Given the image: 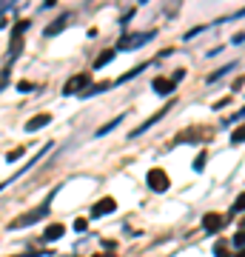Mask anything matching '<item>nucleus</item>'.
<instances>
[{
  "label": "nucleus",
  "instance_id": "nucleus-1",
  "mask_svg": "<svg viewBox=\"0 0 245 257\" xmlns=\"http://www.w3.org/2000/svg\"><path fill=\"white\" fill-rule=\"evenodd\" d=\"M54 192H57V189H54ZM54 192L49 194V200L43 203V206H40V209L26 211V214H20V217H14V220L9 223V229L14 232V229H23V226H35V223H40V220H43V217L49 214V211H51V197H54Z\"/></svg>",
  "mask_w": 245,
  "mask_h": 257
},
{
  "label": "nucleus",
  "instance_id": "nucleus-2",
  "mask_svg": "<svg viewBox=\"0 0 245 257\" xmlns=\"http://www.w3.org/2000/svg\"><path fill=\"white\" fill-rule=\"evenodd\" d=\"M151 37H154V32H146V35L134 32V35L120 37V40H117V49H120V52H131V49H140V46H146V43H148Z\"/></svg>",
  "mask_w": 245,
  "mask_h": 257
},
{
  "label": "nucleus",
  "instance_id": "nucleus-3",
  "mask_svg": "<svg viewBox=\"0 0 245 257\" xmlns=\"http://www.w3.org/2000/svg\"><path fill=\"white\" fill-rule=\"evenodd\" d=\"M49 152H51V143H49V146H43V149H40V152H37L35 157H32V160H29V163H26L23 169H20V172H14V175L9 177V180H3V183H0V192H3V189H6V186H12V183H14V180H17V177H23L26 172H29V169H32V166H35V163H40V160H43V157H46Z\"/></svg>",
  "mask_w": 245,
  "mask_h": 257
},
{
  "label": "nucleus",
  "instance_id": "nucleus-4",
  "mask_svg": "<svg viewBox=\"0 0 245 257\" xmlns=\"http://www.w3.org/2000/svg\"><path fill=\"white\" fill-rule=\"evenodd\" d=\"M146 183L151 186V192H168V186H171V180H168V175H165L163 169H151L146 175Z\"/></svg>",
  "mask_w": 245,
  "mask_h": 257
},
{
  "label": "nucleus",
  "instance_id": "nucleus-5",
  "mask_svg": "<svg viewBox=\"0 0 245 257\" xmlns=\"http://www.w3.org/2000/svg\"><path fill=\"white\" fill-rule=\"evenodd\" d=\"M89 86H92V77H89V74H77V77H71V80L63 86V94H69V97L71 94H77V97H80Z\"/></svg>",
  "mask_w": 245,
  "mask_h": 257
},
{
  "label": "nucleus",
  "instance_id": "nucleus-6",
  "mask_svg": "<svg viewBox=\"0 0 245 257\" xmlns=\"http://www.w3.org/2000/svg\"><path fill=\"white\" fill-rule=\"evenodd\" d=\"M26 29H29V20H17V23H14L12 43H9V55H12V58H17V52H20V40H23Z\"/></svg>",
  "mask_w": 245,
  "mask_h": 257
},
{
  "label": "nucleus",
  "instance_id": "nucleus-7",
  "mask_svg": "<svg viewBox=\"0 0 245 257\" xmlns=\"http://www.w3.org/2000/svg\"><path fill=\"white\" fill-rule=\"evenodd\" d=\"M168 109H171V103H168V106H163V112H157V115H151V117H148V120H146V123L140 126V128H134V131H131V140H134V137H140L143 131H148V128L154 126V123H160V120H163V117L168 115Z\"/></svg>",
  "mask_w": 245,
  "mask_h": 257
},
{
  "label": "nucleus",
  "instance_id": "nucleus-8",
  "mask_svg": "<svg viewBox=\"0 0 245 257\" xmlns=\"http://www.w3.org/2000/svg\"><path fill=\"white\" fill-rule=\"evenodd\" d=\"M49 123H51V115H35L29 123H26V134H35V131H40V128H46Z\"/></svg>",
  "mask_w": 245,
  "mask_h": 257
},
{
  "label": "nucleus",
  "instance_id": "nucleus-9",
  "mask_svg": "<svg viewBox=\"0 0 245 257\" xmlns=\"http://www.w3.org/2000/svg\"><path fill=\"white\" fill-rule=\"evenodd\" d=\"M117 209V203L114 197H103L100 203H94V209H92V217H103V214H108V211H114Z\"/></svg>",
  "mask_w": 245,
  "mask_h": 257
},
{
  "label": "nucleus",
  "instance_id": "nucleus-10",
  "mask_svg": "<svg viewBox=\"0 0 245 257\" xmlns=\"http://www.w3.org/2000/svg\"><path fill=\"white\" fill-rule=\"evenodd\" d=\"M222 226H225V217H222V214H205V217H202V229H205V232H220Z\"/></svg>",
  "mask_w": 245,
  "mask_h": 257
},
{
  "label": "nucleus",
  "instance_id": "nucleus-11",
  "mask_svg": "<svg viewBox=\"0 0 245 257\" xmlns=\"http://www.w3.org/2000/svg\"><path fill=\"white\" fill-rule=\"evenodd\" d=\"M151 89L157 94H171V92H174V83L165 80V77H154V80H151Z\"/></svg>",
  "mask_w": 245,
  "mask_h": 257
},
{
  "label": "nucleus",
  "instance_id": "nucleus-12",
  "mask_svg": "<svg viewBox=\"0 0 245 257\" xmlns=\"http://www.w3.org/2000/svg\"><path fill=\"white\" fill-rule=\"evenodd\" d=\"M63 232H66V229H63L60 223H54V226H49L46 232H43V240H46V243H54V240L63 237Z\"/></svg>",
  "mask_w": 245,
  "mask_h": 257
},
{
  "label": "nucleus",
  "instance_id": "nucleus-13",
  "mask_svg": "<svg viewBox=\"0 0 245 257\" xmlns=\"http://www.w3.org/2000/svg\"><path fill=\"white\" fill-rule=\"evenodd\" d=\"M66 23H69V14H63V17H57V20H54V23H51V26L46 29V37H54V35H60V32L66 29Z\"/></svg>",
  "mask_w": 245,
  "mask_h": 257
},
{
  "label": "nucleus",
  "instance_id": "nucleus-14",
  "mask_svg": "<svg viewBox=\"0 0 245 257\" xmlns=\"http://www.w3.org/2000/svg\"><path fill=\"white\" fill-rule=\"evenodd\" d=\"M214 255L217 257H231V243H228V240H217V243H214Z\"/></svg>",
  "mask_w": 245,
  "mask_h": 257
},
{
  "label": "nucleus",
  "instance_id": "nucleus-15",
  "mask_svg": "<svg viewBox=\"0 0 245 257\" xmlns=\"http://www.w3.org/2000/svg\"><path fill=\"white\" fill-rule=\"evenodd\" d=\"M114 55H117V49H108V52H103V55L97 58V63H94V71H97V69H103L105 63H111V60H114Z\"/></svg>",
  "mask_w": 245,
  "mask_h": 257
},
{
  "label": "nucleus",
  "instance_id": "nucleus-16",
  "mask_svg": "<svg viewBox=\"0 0 245 257\" xmlns=\"http://www.w3.org/2000/svg\"><path fill=\"white\" fill-rule=\"evenodd\" d=\"M108 86H111V83H94V86H89V89H86V92L80 94V97H94V94L105 92V89H108Z\"/></svg>",
  "mask_w": 245,
  "mask_h": 257
},
{
  "label": "nucleus",
  "instance_id": "nucleus-17",
  "mask_svg": "<svg viewBox=\"0 0 245 257\" xmlns=\"http://www.w3.org/2000/svg\"><path fill=\"white\" fill-rule=\"evenodd\" d=\"M231 143H234V146L245 143V123H243L240 128H234V131H231Z\"/></svg>",
  "mask_w": 245,
  "mask_h": 257
},
{
  "label": "nucleus",
  "instance_id": "nucleus-18",
  "mask_svg": "<svg viewBox=\"0 0 245 257\" xmlns=\"http://www.w3.org/2000/svg\"><path fill=\"white\" fill-rule=\"evenodd\" d=\"M26 154V146H17V149H12V152L6 154V163H14V160H20Z\"/></svg>",
  "mask_w": 245,
  "mask_h": 257
},
{
  "label": "nucleus",
  "instance_id": "nucleus-19",
  "mask_svg": "<svg viewBox=\"0 0 245 257\" xmlns=\"http://www.w3.org/2000/svg\"><path fill=\"white\" fill-rule=\"evenodd\" d=\"M231 211H234V214H243V211H245V192H243V194H240L237 200H234Z\"/></svg>",
  "mask_w": 245,
  "mask_h": 257
},
{
  "label": "nucleus",
  "instance_id": "nucleus-20",
  "mask_svg": "<svg viewBox=\"0 0 245 257\" xmlns=\"http://www.w3.org/2000/svg\"><path fill=\"white\" fill-rule=\"evenodd\" d=\"M120 123H123V117H114V120H111V123H105V126L97 131V134H108V131H111V128H117Z\"/></svg>",
  "mask_w": 245,
  "mask_h": 257
},
{
  "label": "nucleus",
  "instance_id": "nucleus-21",
  "mask_svg": "<svg viewBox=\"0 0 245 257\" xmlns=\"http://www.w3.org/2000/svg\"><path fill=\"white\" fill-rule=\"evenodd\" d=\"M9 83H12V71H9V69H3V71H0V92H3V89H6Z\"/></svg>",
  "mask_w": 245,
  "mask_h": 257
},
{
  "label": "nucleus",
  "instance_id": "nucleus-22",
  "mask_svg": "<svg viewBox=\"0 0 245 257\" xmlns=\"http://www.w3.org/2000/svg\"><path fill=\"white\" fill-rule=\"evenodd\" d=\"M234 246H237V249H245V229H240V232L234 234V240H231Z\"/></svg>",
  "mask_w": 245,
  "mask_h": 257
},
{
  "label": "nucleus",
  "instance_id": "nucleus-23",
  "mask_svg": "<svg viewBox=\"0 0 245 257\" xmlns=\"http://www.w3.org/2000/svg\"><path fill=\"white\" fill-rule=\"evenodd\" d=\"M231 69H234V63H231V66H222L220 71H214V74H211V77H208V83H214V80H220L222 74H228V71H231Z\"/></svg>",
  "mask_w": 245,
  "mask_h": 257
},
{
  "label": "nucleus",
  "instance_id": "nucleus-24",
  "mask_svg": "<svg viewBox=\"0 0 245 257\" xmlns=\"http://www.w3.org/2000/svg\"><path fill=\"white\" fill-rule=\"evenodd\" d=\"M202 169H205V152H199L194 160V172H202Z\"/></svg>",
  "mask_w": 245,
  "mask_h": 257
},
{
  "label": "nucleus",
  "instance_id": "nucleus-25",
  "mask_svg": "<svg viewBox=\"0 0 245 257\" xmlns=\"http://www.w3.org/2000/svg\"><path fill=\"white\" fill-rule=\"evenodd\" d=\"M86 229H89V223L83 220V217L80 220H74V232H86Z\"/></svg>",
  "mask_w": 245,
  "mask_h": 257
},
{
  "label": "nucleus",
  "instance_id": "nucleus-26",
  "mask_svg": "<svg viewBox=\"0 0 245 257\" xmlns=\"http://www.w3.org/2000/svg\"><path fill=\"white\" fill-rule=\"evenodd\" d=\"M183 77H186V69H177V71H174V77H171V83L177 86V83L183 80Z\"/></svg>",
  "mask_w": 245,
  "mask_h": 257
},
{
  "label": "nucleus",
  "instance_id": "nucleus-27",
  "mask_svg": "<svg viewBox=\"0 0 245 257\" xmlns=\"http://www.w3.org/2000/svg\"><path fill=\"white\" fill-rule=\"evenodd\" d=\"M17 89H20V92H32L35 86H32V83H29V80H20V83H17Z\"/></svg>",
  "mask_w": 245,
  "mask_h": 257
},
{
  "label": "nucleus",
  "instance_id": "nucleus-28",
  "mask_svg": "<svg viewBox=\"0 0 245 257\" xmlns=\"http://www.w3.org/2000/svg\"><path fill=\"white\" fill-rule=\"evenodd\" d=\"M9 9H12V3H3V6H0V14H6Z\"/></svg>",
  "mask_w": 245,
  "mask_h": 257
},
{
  "label": "nucleus",
  "instance_id": "nucleus-29",
  "mask_svg": "<svg viewBox=\"0 0 245 257\" xmlns=\"http://www.w3.org/2000/svg\"><path fill=\"white\" fill-rule=\"evenodd\" d=\"M234 257H245V249H240V255H234Z\"/></svg>",
  "mask_w": 245,
  "mask_h": 257
},
{
  "label": "nucleus",
  "instance_id": "nucleus-30",
  "mask_svg": "<svg viewBox=\"0 0 245 257\" xmlns=\"http://www.w3.org/2000/svg\"><path fill=\"white\" fill-rule=\"evenodd\" d=\"M100 257H108V255H100Z\"/></svg>",
  "mask_w": 245,
  "mask_h": 257
}]
</instances>
